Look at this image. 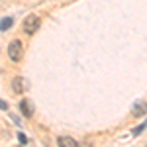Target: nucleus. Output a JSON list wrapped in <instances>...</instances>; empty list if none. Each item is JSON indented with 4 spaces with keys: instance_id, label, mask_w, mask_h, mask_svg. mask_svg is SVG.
Masks as SVG:
<instances>
[{
    "instance_id": "obj_1",
    "label": "nucleus",
    "mask_w": 147,
    "mask_h": 147,
    "mask_svg": "<svg viewBox=\"0 0 147 147\" xmlns=\"http://www.w3.org/2000/svg\"><path fill=\"white\" fill-rule=\"evenodd\" d=\"M24 55V45L20 39H14L10 41V45H8V57H10L12 61H20Z\"/></svg>"
},
{
    "instance_id": "obj_2",
    "label": "nucleus",
    "mask_w": 147,
    "mask_h": 147,
    "mask_svg": "<svg viewBox=\"0 0 147 147\" xmlns=\"http://www.w3.org/2000/svg\"><path fill=\"white\" fill-rule=\"evenodd\" d=\"M39 24H41V20H39L37 16H34V14L28 16V18L24 20V32H26L28 35H34L35 32L39 30Z\"/></svg>"
},
{
    "instance_id": "obj_3",
    "label": "nucleus",
    "mask_w": 147,
    "mask_h": 147,
    "mask_svg": "<svg viewBox=\"0 0 147 147\" xmlns=\"http://www.w3.org/2000/svg\"><path fill=\"white\" fill-rule=\"evenodd\" d=\"M131 114H134L136 118L145 116V114H147V102L145 100H137L136 104H134V108H131Z\"/></svg>"
},
{
    "instance_id": "obj_4",
    "label": "nucleus",
    "mask_w": 147,
    "mask_h": 147,
    "mask_svg": "<svg viewBox=\"0 0 147 147\" xmlns=\"http://www.w3.org/2000/svg\"><path fill=\"white\" fill-rule=\"evenodd\" d=\"M20 110H22V114L26 118H32V116H34V108H32V104H30L28 98H22V100H20Z\"/></svg>"
},
{
    "instance_id": "obj_5",
    "label": "nucleus",
    "mask_w": 147,
    "mask_h": 147,
    "mask_svg": "<svg viewBox=\"0 0 147 147\" xmlns=\"http://www.w3.org/2000/svg\"><path fill=\"white\" fill-rule=\"evenodd\" d=\"M57 143L63 147H77L79 143H77V139H73V137H67V136H61L59 139H57Z\"/></svg>"
},
{
    "instance_id": "obj_6",
    "label": "nucleus",
    "mask_w": 147,
    "mask_h": 147,
    "mask_svg": "<svg viewBox=\"0 0 147 147\" xmlns=\"http://www.w3.org/2000/svg\"><path fill=\"white\" fill-rule=\"evenodd\" d=\"M12 88H14V92H24V79H14L12 80Z\"/></svg>"
},
{
    "instance_id": "obj_7",
    "label": "nucleus",
    "mask_w": 147,
    "mask_h": 147,
    "mask_svg": "<svg viewBox=\"0 0 147 147\" xmlns=\"http://www.w3.org/2000/svg\"><path fill=\"white\" fill-rule=\"evenodd\" d=\"M12 24H14V20H12V18H4V20L0 22V32H6V30H10Z\"/></svg>"
},
{
    "instance_id": "obj_8",
    "label": "nucleus",
    "mask_w": 147,
    "mask_h": 147,
    "mask_svg": "<svg viewBox=\"0 0 147 147\" xmlns=\"http://www.w3.org/2000/svg\"><path fill=\"white\" fill-rule=\"evenodd\" d=\"M145 127H147V122H145V124H143V125H139L137 129H134V136H139V134H141V131H143Z\"/></svg>"
},
{
    "instance_id": "obj_9",
    "label": "nucleus",
    "mask_w": 147,
    "mask_h": 147,
    "mask_svg": "<svg viewBox=\"0 0 147 147\" xmlns=\"http://www.w3.org/2000/svg\"><path fill=\"white\" fill-rule=\"evenodd\" d=\"M18 139H20V141H22V143H28V137L24 136V134H18Z\"/></svg>"
},
{
    "instance_id": "obj_10",
    "label": "nucleus",
    "mask_w": 147,
    "mask_h": 147,
    "mask_svg": "<svg viewBox=\"0 0 147 147\" xmlns=\"http://www.w3.org/2000/svg\"><path fill=\"white\" fill-rule=\"evenodd\" d=\"M0 108H4V110H6V108H8V104H6V102H2V100H0Z\"/></svg>"
}]
</instances>
